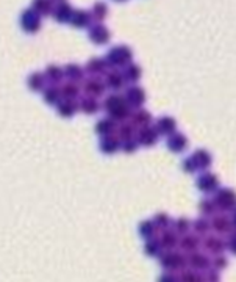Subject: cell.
<instances>
[{
    "mask_svg": "<svg viewBox=\"0 0 236 282\" xmlns=\"http://www.w3.org/2000/svg\"><path fill=\"white\" fill-rule=\"evenodd\" d=\"M130 116H132V124L139 129L147 127V126H150V123H152V115H150V112H147L146 108H138V110H135V113Z\"/></svg>",
    "mask_w": 236,
    "mask_h": 282,
    "instance_id": "f546056e",
    "label": "cell"
},
{
    "mask_svg": "<svg viewBox=\"0 0 236 282\" xmlns=\"http://www.w3.org/2000/svg\"><path fill=\"white\" fill-rule=\"evenodd\" d=\"M58 2H60V0H58Z\"/></svg>",
    "mask_w": 236,
    "mask_h": 282,
    "instance_id": "681fc988",
    "label": "cell"
},
{
    "mask_svg": "<svg viewBox=\"0 0 236 282\" xmlns=\"http://www.w3.org/2000/svg\"><path fill=\"white\" fill-rule=\"evenodd\" d=\"M77 105H79V110H81L83 113H86V115L97 113L100 110V107H102L97 99H94V97H89V96L81 97V99L77 102Z\"/></svg>",
    "mask_w": 236,
    "mask_h": 282,
    "instance_id": "4316f807",
    "label": "cell"
},
{
    "mask_svg": "<svg viewBox=\"0 0 236 282\" xmlns=\"http://www.w3.org/2000/svg\"><path fill=\"white\" fill-rule=\"evenodd\" d=\"M235 245H236V240H235V234H229V240H225V248L230 249V253H235Z\"/></svg>",
    "mask_w": 236,
    "mask_h": 282,
    "instance_id": "c3c4849f",
    "label": "cell"
},
{
    "mask_svg": "<svg viewBox=\"0 0 236 282\" xmlns=\"http://www.w3.org/2000/svg\"><path fill=\"white\" fill-rule=\"evenodd\" d=\"M69 22L77 27V28H83V27H88L91 24V14L88 9H83V8H74L72 9V14L69 17Z\"/></svg>",
    "mask_w": 236,
    "mask_h": 282,
    "instance_id": "ffe728a7",
    "label": "cell"
},
{
    "mask_svg": "<svg viewBox=\"0 0 236 282\" xmlns=\"http://www.w3.org/2000/svg\"><path fill=\"white\" fill-rule=\"evenodd\" d=\"M116 129H117V124L110 118H103L95 124V132L100 137H108V135L116 134Z\"/></svg>",
    "mask_w": 236,
    "mask_h": 282,
    "instance_id": "4dcf8cb0",
    "label": "cell"
},
{
    "mask_svg": "<svg viewBox=\"0 0 236 282\" xmlns=\"http://www.w3.org/2000/svg\"><path fill=\"white\" fill-rule=\"evenodd\" d=\"M189 229H191V221L188 218H185V216H180V218H177L172 224V231L177 235H185L189 232Z\"/></svg>",
    "mask_w": 236,
    "mask_h": 282,
    "instance_id": "60d3db41",
    "label": "cell"
},
{
    "mask_svg": "<svg viewBox=\"0 0 236 282\" xmlns=\"http://www.w3.org/2000/svg\"><path fill=\"white\" fill-rule=\"evenodd\" d=\"M72 9L74 6L66 2V0H60V2L57 5L52 6V16L55 20H58V22H69V17L72 14Z\"/></svg>",
    "mask_w": 236,
    "mask_h": 282,
    "instance_id": "9a60e30c",
    "label": "cell"
},
{
    "mask_svg": "<svg viewBox=\"0 0 236 282\" xmlns=\"http://www.w3.org/2000/svg\"><path fill=\"white\" fill-rule=\"evenodd\" d=\"M91 14V20H95V22H102V20L108 16V5L105 2H95L92 5V9L89 11Z\"/></svg>",
    "mask_w": 236,
    "mask_h": 282,
    "instance_id": "836d02e7",
    "label": "cell"
},
{
    "mask_svg": "<svg viewBox=\"0 0 236 282\" xmlns=\"http://www.w3.org/2000/svg\"><path fill=\"white\" fill-rule=\"evenodd\" d=\"M158 262L167 273H174V271H181L188 268L186 254L181 251H161V254L158 256Z\"/></svg>",
    "mask_w": 236,
    "mask_h": 282,
    "instance_id": "3957f363",
    "label": "cell"
},
{
    "mask_svg": "<svg viewBox=\"0 0 236 282\" xmlns=\"http://www.w3.org/2000/svg\"><path fill=\"white\" fill-rule=\"evenodd\" d=\"M219 187V179L213 172H203L197 179V188L203 193H214Z\"/></svg>",
    "mask_w": 236,
    "mask_h": 282,
    "instance_id": "2e32d148",
    "label": "cell"
},
{
    "mask_svg": "<svg viewBox=\"0 0 236 282\" xmlns=\"http://www.w3.org/2000/svg\"><path fill=\"white\" fill-rule=\"evenodd\" d=\"M188 147V138L180 134V132H174L172 135H169L167 138V149L172 150V152H183V150Z\"/></svg>",
    "mask_w": 236,
    "mask_h": 282,
    "instance_id": "7402d4cb",
    "label": "cell"
},
{
    "mask_svg": "<svg viewBox=\"0 0 236 282\" xmlns=\"http://www.w3.org/2000/svg\"><path fill=\"white\" fill-rule=\"evenodd\" d=\"M200 246L205 249V253L218 256V254H224L225 248V240H222L218 235H205L203 240H200Z\"/></svg>",
    "mask_w": 236,
    "mask_h": 282,
    "instance_id": "30bf717a",
    "label": "cell"
},
{
    "mask_svg": "<svg viewBox=\"0 0 236 282\" xmlns=\"http://www.w3.org/2000/svg\"><path fill=\"white\" fill-rule=\"evenodd\" d=\"M210 267L221 273L222 270H225L229 267V259L225 257L224 254H218V256H214L213 259H210Z\"/></svg>",
    "mask_w": 236,
    "mask_h": 282,
    "instance_id": "7bdbcfd3",
    "label": "cell"
},
{
    "mask_svg": "<svg viewBox=\"0 0 236 282\" xmlns=\"http://www.w3.org/2000/svg\"><path fill=\"white\" fill-rule=\"evenodd\" d=\"M199 246H200V237L196 234H185L181 238H178V245H177V248H180V251L186 254L199 251Z\"/></svg>",
    "mask_w": 236,
    "mask_h": 282,
    "instance_id": "e0dca14e",
    "label": "cell"
},
{
    "mask_svg": "<svg viewBox=\"0 0 236 282\" xmlns=\"http://www.w3.org/2000/svg\"><path fill=\"white\" fill-rule=\"evenodd\" d=\"M81 82H83V91L86 96L97 99V97L105 94L106 86H105V82L100 77H94V75H91V77L83 79Z\"/></svg>",
    "mask_w": 236,
    "mask_h": 282,
    "instance_id": "9c48e42d",
    "label": "cell"
},
{
    "mask_svg": "<svg viewBox=\"0 0 236 282\" xmlns=\"http://www.w3.org/2000/svg\"><path fill=\"white\" fill-rule=\"evenodd\" d=\"M138 143H136V140L132 138V140H125V141H121V149L124 150L125 154H133L138 150Z\"/></svg>",
    "mask_w": 236,
    "mask_h": 282,
    "instance_id": "f6af8a7d",
    "label": "cell"
},
{
    "mask_svg": "<svg viewBox=\"0 0 236 282\" xmlns=\"http://www.w3.org/2000/svg\"><path fill=\"white\" fill-rule=\"evenodd\" d=\"M144 251L150 257H158L159 254H161L163 249H161V246H159V243H158V238L154 237V238H149V240L146 242Z\"/></svg>",
    "mask_w": 236,
    "mask_h": 282,
    "instance_id": "b9f144b4",
    "label": "cell"
},
{
    "mask_svg": "<svg viewBox=\"0 0 236 282\" xmlns=\"http://www.w3.org/2000/svg\"><path fill=\"white\" fill-rule=\"evenodd\" d=\"M89 39L92 42H95V44H106V42L110 41L111 38V31L110 28L106 27L105 24L102 22H95L89 27Z\"/></svg>",
    "mask_w": 236,
    "mask_h": 282,
    "instance_id": "7c38bea8",
    "label": "cell"
},
{
    "mask_svg": "<svg viewBox=\"0 0 236 282\" xmlns=\"http://www.w3.org/2000/svg\"><path fill=\"white\" fill-rule=\"evenodd\" d=\"M103 110L106 112V115L110 116V119H113L114 123L117 121H125V119L130 118V107L127 105L125 97L122 94H110L106 99L103 101Z\"/></svg>",
    "mask_w": 236,
    "mask_h": 282,
    "instance_id": "6da1fadb",
    "label": "cell"
},
{
    "mask_svg": "<svg viewBox=\"0 0 236 282\" xmlns=\"http://www.w3.org/2000/svg\"><path fill=\"white\" fill-rule=\"evenodd\" d=\"M136 135V127L132 123H122V126H119L116 129V137L121 141L125 140H132Z\"/></svg>",
    "mask_w": 236,
    "mask_h": 282,
    "instance_id": "e575fe53",
    "label": "cell"
},
{
    "mask_svg": "<svg viewBox=\"0 0 236 282\" xmlns=\"http://www.w3.org/2000/svg\"><path fill=\"white\" fill-rule=\"evenodd\" d=\"M158 243H159V246H161L163 251H174L178 245V235L172 229L159 231Z\"/></svg>",
    "mask_w": 236,
    "mask_h": 282,
    "instance_id": "ac0fdd59",
    "label": "cell"
},
{
    "mask_svg": "<svg viewBox=\"0 0 236 282\" xmlns=\"http://www.w3.org/2000/svg\"><path fill=\"white\" fill-rule=\"evenodd\" d=\"M122 74H124V79L125 82H130L133 85H136V82L141 79V75H143V69L141 66H139L138 63H133L130 61L127 64V66H124V69H121Z\"/></svg>",
    "mask_w": 236,
    "mask_h": 282,
    "instance_id": "d4e9b609",
    "label": "cell"
},
{
    "mask_svg": "<svg viewBox=\"0 0 236 282\" xmlns=\"http://www.w3.org/2000/svg\"><path fill=\"white\" fill-rule=\"evenodd\" d=\"M139 235H141L143 238H146V240H149V238H154L155 234H157V227L154 224L152 220H146L143 221L141 224H139Z\"/></svg>",
    "mask_w": 236,
    "mask_h": 282,
    "instance_id": "74e56055",
    "label": "cell"
},
{
    "mask_svg": "<svg viewBox=\"0 0 236 282\" xmlns=\"http://www.w3.org/2000/svg\"><path fill=\"white\" fill-rule=\"evenodd\" d=\"M44 74V79L46 82H49L50 85H58L63 82V77H64V72H63V68L58 66V64H49L46 68V71L42 72Z\"/></svg>",
    "mask_w": 236,
    "mask_h": 282,
    "instance_id": "484cf974",
    "label": "cell"
},
{
    "mask_svg": "<svg viewBox=\"0 0 236 282\" xmlns=\"http://www.w3.org/2000/svg\"><path fill=\"white\" fill-rule=\"evenodd\" d=\"M44 101L50 105H57L61 101V94H60V88L57 85H49L47 88H44Z\"/></svg>",
    "mask_w": 236,
    "mask_h": 282,
    "instance_id": "d590c367",
    "label": "cell"
},
{
    "mask_svg": "<svg viewBox=\"0 0 236 282\" xmlns=\"http://www.w3.org/2000/svg\"><path fill=\"white\" fill-rule=\"evenodd\" d=\"M158 282H178V281H177V276L174 273H167L166 271L164 275H161L158 278Z\"/></svg>",
    "mask_w": 236,
    "mask_h": 282,
    "instance_id": "7dc6e473",
    "label": "cell"
},
{
    "mask_svg": "<svg viewBox=\"0 0 236 282\" xmlns=\"http://www.w3.org/2000/svg\"><path fill=\"white\" fill-rule=\"evenodd\" d=\"M157 141H158V134H157V130L154 127H143V129H139L136 130V143L138 146H146V147H152L157 144Z\"/></svg>",
    "mask_w": 236,
    "mask_h": 282,
    "instance_id": "4fadbf2b",
    "label": "cell"
},
{
    "mask_svg": "<svg viewBox=\"0 0 236 282\" xmlns=\"http://www.w3.org/2000/svg\"><path fill=\"white\" fill-rule=\"evenodd\" d=\"M203 281L205 282H221V273L213 268H208L203 275Z\"/></svg>",
    "mask_w": 236,
    "mask_h": 282,
    "instance_id": "bcb514c9",
    "label": "cell"
},
{
    "mask_svg": "<svg viewBox=\"0 0 236 282\" xmlns=\"http://www.w3.org/2000/svg\"><path fill=\"white\" fill-rule=\"evenodd\" d=\"M108 63L105 61V58L102 57H91L86 63V66H84V72H88L91 75H94V77H99V75L105 74L106 71H108Z\"/></svg>",
    "mask_w": 236,
    "mask_h": 282,
    "instance_id": "d6986e66",
    "label": "cell"
},
{
    "mask_svg": "<svg viewBox=\"0 0 236 282\" xmlns=\"http://www.w3.org/2000/svg\"><path fill=\"white\" fill-rule=\"evenodd\" d=\"M213 204L216 210H221V213H229L235 209V191L232 188H222L214 191Z\"/></svg>",
    "mask_w": 236,
    "mask_h": 282,
    "instance_id": "5b68a950",
    "label": "cell"
},
{
    "mask_svg": "<svg viewBox=\"0 0 236 282\" xmlns=\"http://www.w3.org/2000/svg\"><path fill=\"white\" fill-rule=\"evenodd\" d=\"M124 97H125L127 105L130 107V110H132V108H135V110H138V108H143L144 104H146V99H147L144 88H141V86H138V85H132L130 88L125 91Z\"/></svg>",
    "mask_w": 236,
    "mask_h": 282,
    "instance_id": "52a82bcc",
    "label": "cell"
},
{
    "mask_svg": "<svg viewBox=\"0 0 236 282\" xmlns=\"http://www.w3.org/2000/svg\"><path fill=\"white\" fill-rule=\"evenodd\" d=\"M213 163V158L211 154L205 149H197L194 154H192L189 158H186L183 161V169L189 174L192 172H197V171H205L211 166Z\"/></svg>",
    "mask_w": 236,
    "mask_h": 282,
    "instance_id": "277c9868",
    "label": "cell"
},
{
    "mask_svg": "<svg viewBox=\"0 0 236 282\" xmlns=\"http://www.w3.org/2000/svg\"><path fill=\"white\" fill-rule=\"evenodd\" d=\"M186 267H189L194 271H200V273L202 271H207L210 268V257L205 253H199V251L189 253L186 256Z\"/></svg>",
    "mask_w": 236,
    "mask_h": 282,
    "instance_id": "8fae6325",
    "label": "cell"
},
{
    "mask_svg": "<svg viewBox=\"0 0 236 282\" xmlns=\"http://www.w3.org/2000/svg\"><path fill=\"white\" fill-rule=\"evenodd\" d=\"M60 94H61V99H69V101H75L80 94V86L75 83V82H64L60 86Z\"/></svg>",
    "mask_w": 236,
    "mask_h": 282,
    "instance_id": "f1b7e54d",
    "label": "cell"
},
{
    "mask_svg": "<svg viewBox=\"0 0 236 282\" xmlns=\"http://www.w3.org/2000/svg\"><path fill=\"white\" fill-rule=\"evenodd\" d=\"M152 221H154V224H155V227H157V231H158V229H159V231L169 229L170 224H172V221H170V216H169L167 213H164V212L157 213V215L154 216Z\"/></svg>",
    "mask_w": 236,
    "mask_h": 282,
    "instance_id": "ab89813d",
    "label": "cell"
},
{
    "mask_svg": "<svg viewBox=\"0 0 236 282\" xmlns=\"http://www.w3.org/2000/svg\"><path fill=\"white\" fill-rule=\"evenodd\" d=\"M105 86H108V88L117 91L121 90L122 86L125 85V79H124V74L121 69L117 68H110L108 71L105 72Z\"/></svg>",
    "mask_w": 236,
    "mask_h": 282,
    "instance_id": "5bb4252c",
    "label": "cell"
},
{
    "mask_svg": "<svg viewBox=\"0 0 236 282\" xmlns=\"http://www.w3.org/2000/svg\"><path fill=\"white\" fill-rule=\"evenodd\" d=\"M191 227H192V229H194L196 235H203V237L208 235L210 231H211V227H210V220H207L205 216H203V218L196 220L194 223L191 224Z\"/></svg>",
    "mask_w": 236,
    "mask_h": 282,
    "instance_id": "f35d334b",
    "label": "cell"
},
{
    "mask_svg": "<svg viewBox=\"0 0 236 282\" xmlns=\"http://www.w3.org/2000/svg\"><path fill=\"white\" fill-rule=\"evenodd\" d=\"M210 227L216 234H219V235L235 232V229H233V220L230 218L229 215H225V213H214L211 221H210Z\"/></svg>",
    "mask_w": 236,
    "mask_h": 282,
    "instance_id": "ba28073f",
    "label": "cell"
},
{
    "mask_svg": "<svg viewBox=\"0 0 236 282\" xmlns=\"http://www.w3.org/2000/svg\"><path fill=\"white\" fill-rule=\"evenodd\" d=\"M63 72H64V77H68L71 82H81L84 79V69L83 66L77 63H68L66 66H63Z\"/></svg>",
    "mask_w": 236,
    "mask_h": 282,
    "instance_id": "603a6c76",
    "label": "cell"
},
{
    "mask_svg": "<svg viewBox=\"0 0 236 282\" xmlns=\"http://www.w3.org/2000/svg\"><path fill=\"white\" fill-rule=\"evenodd\" d=\"M177 281L178 282H205L203 281V273H200V271H194L191 268L181 270L177 275Z\"/></svg>",
    "mask_w": 236,
    "mask_h": 282,
    "instance_id": "1f68e13d",
    "label": "cell"
},
{
    "mask_svg": "<svg viewBox=\"0 0 236 282\" xmlns=\"http://www.w3.org/2000/svg\"><path fill=\"white\" fill-rule=\"evenodd\" d=\"M121 149V140L117 138L116 135H108V137H103L100 141V150L106 155H111L116 154L117 150Z\"/></svg>",
    "mask_w": 236,
    "mask_h": 282,
    "instance_id": "cb8c5ba5",
    "label": "cell"
},
{
    "mask_svg": "<svg viewBox=\"0 0 236 282\" xmlns=\"http://www.w3.org/2000/svg\"><path fill=\"white\" fill-rule=\"evenodd\" d=\"M79 112V105L75 101H69V99H61L57 104V113L63 118H72L75 113Z\"/></svg>",
    "mask_w": 236,
    "mask_h": 282,
    "instance_id": "83f0119b",
    "label": "cell"
},
{
    "mask_svg": "<svg viewBox=\"0 0 236 282\" xmlns=\"http://www.w3.org/2000/svg\"><path fill=\"white\" fill-rule=\"evenodd\" d=\"M199 210L203 216H205V218L207 216H213L214 213H216V207H214L213 201H210V199H203L199 205Z\"/></svg>",
    "mask_w": 236,
    "mask_h": 282,
    "instance_id": "ee69618b",
    "label": "cell"
},
{
    "mask_svg": "<svg viewBox=\"0 0 236 282\" xmlns=\"http://www.w3.org/2000/svg\"><path fill=\"white\" fill-rule=\"evenodd\" d=\"M132 58H133V50H132L130 46H127V44L113 46L105 55V61L108 63V66L117 68V69L127 66V64L132 61Z\"/></svg>",
    "mask_w": 236,
    "mask_h": 282,
    "instance_id": "7a4b0ae2",
    "label": "cell"
},
{
    "mask_svg": "<svg viewBox=\"0 0 236 282\" xmlns=\"http://www.w3.org/2000/svg\"><path fill=\"white\" fill-rule=\"evenodd\" d=\"M52 6H53V0H31V9L35 13H38L39 16L42 14H47L52 11Z\"/></svg>",
    "mask_w": 236,
    "mask_h": 282,
    "instance_id": "8d00e7d4",
    "label": "cell"
},
{
    "mask_svg": "<svg viewBox=\"0 0 236 282\" xmlns=\"http://www.w3.org/2000/svg\"><path fill=\"white\" fill-rule=\"evenodd\" d=\"M157 130L158 135H172L174 132H177V123L174 118L170 116H161L157 121V126L154 127Z\"/></svg>",
    "mask_w": 236,
    "mask_h": 282,
    "instance_id": "44dd1931",
    "label": "cell"
},
{
    "mask_svg": "<svg viewBox=\"0 0 236 282\" xmlns=\"http://www.w3.org/2000/svg\"><path fill=\"white\" fill-rule=\"evenodd\" d=\"M27 83H28V88H30V90H33V91H41V90H44V88H46V79H44V74H42V72H38V71L31 72V74L28 75Z\"/></svg>",
    "mask_w": 236,
    "mask_h": 282,
    "instance_id": "d6a6232c",
    "label": "cell"
},
{
    "mask_svg": "<svg viewBox=\"0 0 236 282\" xmlns=\"http://www.w3.org/2000/svg\"><path fill=\"white\" fill-rule=\"evenodd\" d=\"M19 24L27 33H36V31L41 28V16L38 13H35L31 8H27L20 13Z\"/></svg>",
    "mask_w": 236,
    "mask_h": 282,
    "instance_id": "8992f818",
    "label": "cell"
}]
</instances>
